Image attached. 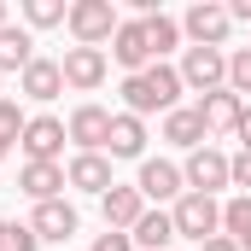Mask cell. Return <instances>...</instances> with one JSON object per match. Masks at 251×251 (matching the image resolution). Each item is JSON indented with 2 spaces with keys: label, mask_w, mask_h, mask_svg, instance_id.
Here are the masks:
<instances>
[{
  "label": "cell",
  "mask_w": 251,
  "mask_h": 251,
  "mask_svg": "<svg viewBox=\"0 0 251 251\" xmlns=\"http://www.w3.org/2000/svg\"><path fill=\"white\" fill-rule=\"evenodd\" d=\"M29 100H59L64 94V70L59 59H29V70H24V82H18Z\"/></svg>",
  "instance_id": "17"
},
{
  "label": "cell",
  "mask_w": 251,
  "mask_h": 251,
  "mask_svg": "<svg viewBox=\"0 0 251 251\" xmlns=\"http://www.w3.org/2000/svg\"><path fill=\"white\" fill-rule=\"evenodd\" d=\"M0 29H6V0H0Z\"/></svg>",
  "instance_id": "35"
},
{
  "label": "cell",
  "mask_w": 251,
  "mask_h": 251,
  "mask_svg": "<svg viewBox=\"0 0 251 251\" xmlns=\"http://www.w3.org/2000/svg\"><path fill=\"white\" fill-rule=\"evenodd\" d=\"M64 24H70L76 47H105V41L117 35V24H123V18H117V6H111V0H76Z\"/></svg>",
  "instance_id": "3"
},
{
  "label": "cell",
  "mask_w": 251,
  "mask_h": 251,
  "mask_svg": "<svg viewBox=\"0 0 251 251\" xmlns=\"http://www.w3.org/2000/svg\"><path fill=\"white\" fill-rule=\"evenodd\" d=\"M111 117H117V111H105V105H94V100H88V105H76V111H70V140H76V146H82V152H105V140H111Z\"/></svg>",
  "instance_id": "11"
},
{
  "label": "cell",
  "mask_w": 251,
  "mask_h": 251,
  "mask_svg": "<svg viewBox=\"0 0 251 251\" xmlns=\"http://www.w3.org/2000/svg\"><path fill=\"white\" fill-rule=\"evenodd\" d=\"M240 251H251V240H246V246H240Z\"/></svg>",
  "instance_id": "36"
},
{
  "label": "cell",
  "mask_w": 251,
  "mask_h": 251,
  "mask_svg": "<svg viewBox=\"0 0 251 251\" xmlns=\"http://www.w3.org/2000/svg\"><path fill=\"white\" fill-rule=\"evenodd\" d=\"M6 152H12V140H6V134H0V158H6Z\"/></svg>",
  "instance_id": "34"
},
{
  "label": "cell",
  "mask_w": 251,
  "mask_h": 251,
  "mask_svg": "<svg viewBox=\"0 0 251 251\" xmlns=\"http://www.w3.org/2000/svg\"><path fill=\"white\" fill-rule=\"evenodd\" d=\"M105 152H111V158H140V152H146V123L128 117V111H117V117H111V140H105Z\"/></svg>",
  "instance_id": "19"
},
{
  "label": "cell",
  "mask_w": 251,
  "mask_h": 251,
  "mask_svg": "<svg viewBox=\"0 0 251 251\" xmlns=\"http://www.w3.org/2000/svg\"><path fill=\"white\" fill-rule=\"evenodd\" d=\"M18 187L29 193L35 204H53V199H59V187H64V164H24Z\"/></svg>",
  "instance_id": "18"
},
{
  "label": "cell",
  "mask_w": 251,
  "mask_h": 251,
  "mask_svg": "<svg viewBox=\"0 0 251 251\" xmlns=\"http://www.w3.org/2000/svg\"><path fill=\"white\" fill-rule=\"evenodd\" d=\"M228 29H234V18L216 0H199V6H187V18H181V35H187L193 47H228Z\"/></svg>",
  "instance_id": "5"
},
{
  "label": "cell",
  "mask_w": 251,
  "mask_h": 251,
  "mask_svg": "<svg viewBox=\"0 0 251 251\" xmlns=\"http://www.w3.org/2000/svg\"><path fill=\"white\" fill-rule=\"evenodd\" d=\"M59 70H64V88H76V94H94L100 82H105V47H64V59H59Z\"/></svg>",
  "instance_id": "8"
},
{
  "label": "cell",
  "mask_w": 251,
  "mask_h": 251,
  "mask_svg": "<svg viewBox=\"0 0 251 251\" xmlns=\"http://www.w3.org/2000/svg\"><path fill=\"white\" fill-rule=\"evenodd\" d=\"M199 251H240V240H228V234H216V240H204Z\"/></svg>",
  "instance_id": "30"
},
{
  "label": "cell",
  "mask_w": 251,
  "mask_h": 251,
  "mask_svg": "<svg viewBox=\"0 0 251 251\" xmlns=\"http://www.w3.org/2000/svg\"><path fill=\"white\" fill-rule=\"evenodd\" d=\"M111 59L123 64L128 76H140L146 64H158V59H152V41H146V18H123V24H117V35H111Z\"/></svg>",
  "instance_id": "10"
},
{
  "label": "cell",
  "mask_w": 251,
  "mask_h": 251,
  "mask_svg": "<svg viewBox=\"0 0 251 251\" xmlns=\"http://www.w3.org/2000/svg\"><path fill=\"white\" fill-rule=\"evenodd\" d=\"M64 181H70V187H82V193H100V199L117 187V181H111V158H105V152H76V158H70V170H64Z\"/></svg>",
  "instance_id": "13"
},
{
  "label": "cell",
  "mask_w": 251,
  "mask_h": 251,
  "mask_svg": "<svg viewBox=\"0 0 251 251\" xmlns=\"http://www.w3.org/2000/svg\"><path fill=\"white\" fill-rule=\"evenodd\" d=\"M199 117L210 134H240V117H246V100L234 94V88H216V94H204L199 100Z\"/></svg>",
  "instance_id": "12"
},
{
  "label": "cell",
  "mask_w": 251,
  "mask_h": 251,
  "mask_svg": "<svg viewBox=\"0 0 251 251\" xmlns=\"http://www.w3.org/2000/svg\"><path fill=\"white\" fill-rule=\"evenodd\" d=\"M222 234H228V240H240V246L251 240V199H246V193L222 204Z\"/></svg>",
  "instance_id": "23"
},
{
  "label": "cell",
  "mask_w": 251,
  "mask_h": 251,
  "mask_svg": "<svg viewBox=\"0 0 251 251\" xmlns=\"http://www.w3.org/2000/svg\"><path fill=\"white\" fill-rule=\"evenodd\" d=\"M228 88L246 100L251 94V47H240V53H228Z\"/></svg>",
  "instance_id": "25"
},
{
  "label": "cell",
  "mask_w": 251,
  "mask_h": 251,
  "mask_svg": "<svg viewBox=\"0 0 251 251\" xmlns=\"http://www.w3.org/2000/svg\"><path fill=\"white\" fill-rule=\"evenodd\" d=\"M176 70H181V88H193L199 100L216 94V88H228V53L222 47H187Z\"/></svg>",
  "instance_id": "4"
},
{
  "label": "cell",
  "mask_w": 251,
  "mask_h": 251,
  "mask_svg": "<svg viewBox=\"0 0 251 251\" xmlns=\"http://www.w3.org/2000/svg\"><path fill=\"white\" fill-rule=\"evenodd\" d=\"M240 140H246V152H251V105H246V117H240Z\"/></svg>",
  "instance_id": "32"
},
{
  "label": "cell",
  "mask_w": 251,
  "mask_h": 251,
  "mask_svg": "<svg viewBox=\"0 0 251 251\" xmlns=\"http://www.w3.org/2000/svg\"><path fill=\"white\" fill-rule=\"evenodd\" d=\"M94 251H134V240H128V234H117V228H105V234L94 240Z\"/></svg>",
  "instance_id": "29"
},
{
  "label": "cell",
  "mask_w": 251,
  "mask_h": 251,
  "mask_svg": "<svg viewBox=\"0 0 251 251\" xmlns=\"http://www.w3.org/2000/svg\"><path fill=\"white\" fill-rule=\"evenodd\" d=\"M228 176H234V187H246V199H251V152L240 146V158H228Z\"/></svg>",
  "instance_id": "28"
},
{
  "label": "cell",
  "mask_w": 251,
  "mask_h": 251,
  "mask_svg": "<svg viewBox=\"0 0 251 251\" xmlns=\"http://www.w3.org/2000/svg\"><path fill=\"white\" fill-rule=\"evenodd\" d=\"M181 181H187V193H210L216 199V187H228L234 176H228V158L216 146H199V152H187V164H181Z\"/></svg>",
  "instance_id": "9"
},
{
  "label": "cell",
  "mask_w": 251,
  "mask_h": 251,
  "mask_svg": "<svg viewBox=\"0 0 251 251\" xmlns=\"http://www.w3.org/2000/svg\"><path fill=\"white\" fill-rule=\"evenodd\" d=\"M164 140L181 146V152H199V146L210 140V128H204V117H199V105H176V111L164 117Z\"/></svg>",
  "instance_id": "15"
},
{
  "label": "cell",
  "mask_w": 251,
  "mask_h": 251,
  "mask_svg": "<svg viewBox=\"0 0 251 251\" xmlns=\"http://www.w3.org/2000/svg\"><path fill=\"white\" fill-rule=\"evenodd\" d=\"M228 18H234V24H251V0H234V6H228Z\"/></svg>",
  "instance_id": "31"
},
{
  "label": "cell",
  "mask_w": 251,
  "mask_h": 251,
  "mask_svg": "<svg viewBox=\"0 0 251 251\" xmlns=\"http://www.w3.org/2000/svg\"><path fill=\"white\" fill-rule=\"evenodd\" d=\"M140 251H170V240H176V216L170 210H146L140 222H134V234H128Z\"/></svg>",
  "instance_id": "20"
},
{
  "label": "cell",
  "mask_w": 251,
  "mask_h": 251,
  "mask_svg": "<svg viewBox=\"0 0 251 251\" xmlns=\"http://www.w3.org/2000/svg\"><path fill=\"white\" fill-rule=\"evenodd\" d=\"M100 216H105V228L134 234V222L146 216V199H140V187H111L105 199H100Z\"/></svg>",
  "instance_id": "14"
},
{
  "label": "cell",
  "mask_w": 251,
  "mask_h": 251,
  "mask_svg": "<svg viewBox=\"0 0 251 251\" xmlns=\"http://www.w3.org/2000/svg\"><path fill=\"white\" fill-rule=\"evenodd\" d=\"M29 228H35L41 240H53V246H64V240L76 234V210H70L64 199H53V204H35V216H29Z\"/></svg>",
  "instance_id": "16"
},
{
  "label": "cell",
  "mask_w": 251,
  "mask_h": 251,
  "mask_svg": "<svg viewBox=\"0 0 251 251\" xmlns=\"http://www.w3.org/2000/svg\"><path fill=\"white\" fill-rule=\"evenodd\" d=\"M24 123H29V117L18 111V100H0V134H6V140H18V134H24Z\"/></svg>",
  "instance_id": "26"
},
{
  "label": "cell",
  "mask_w": 251,
  "mask_h": 251,
  "mask_svg": "<svg viewBox=\"0 0 251 251\" xmlns=\"http://www.w3.org/2000/svg\"><path fill=\"white\" fill-rule=\"evenodd\" d=\"M146 41H152V59L164 64V53H176V47H181V18L152 12V18H146Z\"/></svg>",
  "instance_id": "22"
},
{
  "label": "cell",
  "mask_w": 251,
  "mask_h": 251,
  "mask_svg": "<svg viewBox=\"0 0 251 251\" xmlns=\"http://www.w3.org/2000/svg\"><path fill=\"white\" fill-rule=\"evenodd\" d=\"M134 187H140L146 204H158V210H164L170 199H181V193H187V181H181V164H170V158H140Z\"/></svg>",
  "instance_id": "6"
},
{
  "label": "cell",
  "mask_w": 251,
  "mask_h": 251,
  "mask_svg": "<svg viewBox=\"0 0 251 251\" xmlns=\"http://www.w3.org/2000/svg\"><path fill=\"white\" fill-rule=\"evenodd\" d=\"M181 70L176 64H146L140 76H123V105H128V117H170L176 105H181Z\"/></svg>",
  "instance_id": "1"
},
{
  "label": "cell",
  "mask_w": 251,
  "mask_h": 251,
  "mask_svg": "<svg viewBox=\"0 0 251 251\" xmlns=\"http://www.w3.org/2000/svg\"><path fill=\"white\" fill-rule=\"evenodd\" d=\"M64 140H70V128H64L59 117H29L24 134H18V146H24V158H29V164H59Z\"/></svg>",
  "instance_id": "7"
},
{
  "label": "cell",
  "mask_w": 251,
  "mask_h": 251,
  "mask_svg": "<svg viewBox=\"0 0 251 251\" xmlns=\"http://www.w3.org/2000/svg\"><path fill=\"white\" fill-rule=\"evenodd\" d=\"M29 59H35V35L29 29H18V24H6L0 29V70H29Z\"/></svg>",
  "instance_id": "21"
},
{
  "label": "cell",
  "mask_w": 251,
  "mask_h": 251,
  "mask_svg": "<svg viewBox=\"0 0 251 251\" xmlns=\"http://www.w3.org/2000/svg\"><path fill=\"white\" fill-rule=\"evenodd\" d=\"M6 251H41V234H35L29 222H12V234H6Z\"/></svg>",
  "instance_id": "27"
},
{
  "label": "cell",
  "mask_w": 251,
  "mask_h": 251,
  "mask_svg": "<svg viewBox=\"0 0 251 251\" xmlns=\"http://www.w3.org/2000/svg\"><path fill=\"white\" fill-rule=\"evenodd\" d=\"M170 216H176V234H181V240H199V246L222 234V204H216L210 193H181Z\"/></svg>",
  "instance_id": "2"
},
{
  "label": "cell",
  "mask_w": 251,
  "mask_h": 251,
  "mask_svg": "<svg viewBox=\"0 0 251 251\" xmlns=\"http://www.w3.org/2000/svg\"><path fill=\"white\" fill-rule=\"evenodd\" d=\"M64 18H70L64 0H24V24H29V29H53V24H64Z\"/></svg>",
  "instance_id": "24"
},
{
  "label": "cell",
  "mask_w": 251,
  "mask_h": 251,
  "mask_svg": "<svg viewBox=\"0 0 251 251\" xmlns=\"http://www.w3.org/2000/svg\"><path fill=\"white\" fill-rule=\"evenodd\" d=\"M6 234H12V222H0V251H6Z\"/></svg>",
  "instance_id": "33"
}]
</instances>
